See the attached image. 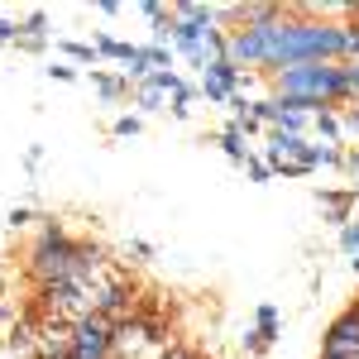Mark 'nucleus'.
Returning a JSON list of instances; mask_svg holds the SVG:
<instances>
[{"label":"nucleus","mask_w":359,"mask_h":359,"mask_svg":"<svg viewBox=\"0 0 359 359\" xmlns=\"http://www.w3.org/2000/svg\"><path fill=\"white\" fill-rule=\"evenodd\" d=\"M196 96H201V91H196L192 82H177V91H172V115H177V120H182V115H192Z\"/></svg>","instance_id":"obj_12"},{"label":"nucleus","mask_w":359,"mask_h":359,"mask_svg":"<svg viewBox=\"0 0 359 359\" xmlns=\"http://www.w3.org/2000/svg\"><path fill=\"white\" fill-rule=\"evenodd\" d=\"M340 168H345L350 177H359V154H355V149H345V154H340Z\"/></svg>","instance_id":"obj_26"},{"label":"nucleus","mask_w":359,"mask_h":359,"mask_svg":"<svg viewBox=\"0 0 359 359\" xmlns=\"http://www.w3.org/2000/svg\"><path fill=\"white\" fill-rule=\"evenodd\" d=\"M29 221H34V211H29V206H15V211H10V225H15V230H25Z\"/></svg>","instance_id":"obj_25"},{"label":"nucleus","mask_w":359,"mask_h":359,"mask_svg":"<svg viewBox=\"0 0 359 359\" xmlns=\"http://www.w3.org/2000/svg\"><path fill=\"white\" fill-rule=\"evenodd\" d=\"M48 77H57V82H72V77H77V72H72V67H67V62H53V67H48Z\"/></svg>","instance_id":"obj_29"},{"label":"nucleus","mask_w":359,"mask_h":359,"mask_svg":"<svg viewBox=\"0 0 359 359\" xmlns=\"http://www.w3.org/2000/svg\"><path fill=\"white\" fill-rule=\"evenodd\" d=\"M43 34H48V15H43V10H34L25 25H20V39H43Z\"/></svg>","instance_id":"obj_15"},{"label":"nucleus","mask_w":359,"mask_h":359,"mask_svg":"<svg viewBox=\"0 0 359 359\" xmlns=\"http://www.w3.org/2000/svg\"><path fill=\"white\" fill-rule=\"evenodd\" d=\"M125 53H130V43H120V39H111V34L96 39V57H115V62H125Z\"/></svg>","instance_id":"obj_13"},{"label":"nucleus","mask_w":359,"mask_h":359,"mask_svg":"<svg viewBox=\"0 0 359 359\" xmlns=\"http://www.w3.org/2000/svg\"><path fill=\"white\" fill-rule=\"evenodd\" d=\"M359 57V20H350L345 25V62H355Z\"/></svg>","instance_id":"obj_19"},{"label":"nucleus","mask_w":359,"mask_h":359,"mask_svg":"<svg viewBox=\"0 0 359 359\" xmlns=\"http://www.w3.org/2000/svg\"><path fill=\"white\" fill-rule=\"evenodd\" d=\"M225 57H230L240 72H245V67H264V25H254V29H230Z\"/></svg>","instance_id":"obj_5"},{"label":"nucleus","mask_w":359,"mask_h":359,"mask_svg":"<svg viewBox=\"0 0 359 359\" xmlns=\"http://www.w3.org/2000/svg\"><path fill=\"white\" fill-rule=\"evenodd\" d=\"M158 359H201V355H196V350H187V345H168Z\"/></svg>","instance_id":"obj_24"},{"label":"nucleus","mask_w":359,"mask_h":359,"mask_svg":"<svg viewBox=\"0 0 359 359\" xmlns=\"http://www.w3.org/2000/svg\"><path fill=\"white\" fill-rule=\"evenodd\" d=\"M345 82H350V101H359V57L345 62Z\"/></svg>","instance_id":"obj_22"},{"label":"nucleus","mask_w":359,"mask_h":359,"mask_svg":"<svg viewBox=\"0 0 359 359\" xmlns=\"http://www.w3.org/2000/svg\"><path fill=\"white\" fill-rule=\"evenodd\" d=\"M245 350H249V355H264V350H269V340H264L259 331H249L245 335Z\"/></svg>","instance_id":"obj_23"},{"label":"nucleus","mask_w":359,"mask_h":359,"mask_svg":"<svg viewBox=\"0 0 359 359\" xmlns=\"http://www.w3.org/2000/svg\"><path fill=\"white\" fill-rule=\"evenodd\" d=\"M278 96H306L321 106H340L350 101V82H345V62H297L273 77Z\"/></svg>","instance_id":"obj_1"},{"label":"nucleus","mask_w":359,"mask_h":359,"mask_svg":"<svg viewBox=\"0 0 359 359\" xmlns=\"http://www.w3.org/2000/svg\"><path fill=\"white\" fill-rule=\"evenodd\" d=\"M0 39H15V43H20V25H10V20H0Z\"/></svg>","instance_id":"obj_30"},{"label":"nucleus","mask_w":359,"mask_h":359,"mask_svg":"<svg viewBox=\"0 0 359 359\" xmlns=\"http://www.w3.org/2000/svg\"><path fill=\"white\" fill-rule=\"evenodd\" d=\"M91 82H96V91H101V101H120V96L130 91L125 77H106V72H91Z\"/></svg>","instance_id":"obj_11"},{"label":"nucleus","mask_w":359,"mask_h":359,"mask_svg":"<svg viewBox=\"0 0 359 359\" xmlns=\"http://www.w3.org/2000/svg\"><path fill=\"white\" fill-rule=\"evenodd\" d=\"M340 249H345V254H355V259H359V221H350L345 230H340Z\"/></svg>","instance_id":"obj_18"},{"label":"nucleus","mask_w":359,"mask_h":359,"mask_svg":"<svg viewBox=\"0 0 359 359\" xmlns=\"http://www.w3.org/2000/svg\"><path fill=\"white\" fill-rule=\"evenodd\" d=\"M106 273H111V249L96 245V240H77V249H72V278L96 292L106 283Z\"/></svg>","instance_id":"obj_4"},{"label":"nucleus","mask_w":359,"mask_h":359,"mask_svg":"<svg viewBox=\"0 0 359 359\" xmlns=\"http://www.w3.org/2000/svg\"><path fill=\"white\" fill-rule=\"evenodd\" d=\"M350 20H359V0H355V5H350Z\"/></svg>","instance_id":"obj_31"},{"label":"nucleus","mask_w":359,"mask_h":359,"mask_svg":"<svg viewBox=\"0 0 359 359\" xmlns=\"http://www.w3.org/2000/svg\"><path fill=\"white\" fill-rule=\"evenodd\" d=\"M62 53L72 57V62H91V67H96V48H91V43H77V39H67V43H62Z\"/></svg>","instance_id":"obj_17"},{"label":"nucleus","mask_w":359,"mask_h":359,"mask_svg":"<svg viewBox=\"0 0 359 359\" xmlns=\"http://www.w3.org/2000/svg\"><path fill=\"white\" fill-rule=\"evenodd\" d=\"M130 254H135V259H154V245H149V240H130Z\"/></svg>","instance_id":"obj_27"},{"label":"nucleus","mask_w":359,"mask_h":359,"mask_svg":"<svg viewBox=\"0 0 359 359\" xmlns=\"http://www.w3.org/2000/svg\"><path fill=\"white\" fill-rule=\"evenodd\" d=\"M221 149L230 154V163H240V168L249 163V144H245V135H240L235 125H225V130H221Z\"/></svg>","instance_id":"obj_9"},{"label":"nucleus","mask_w":359,"mask_h":359,"mask_svg":"<svg viewBox=\"0 0 359 359\" xmlns=\"http://www.w3.org/2000/svg\"><path fill=\"white\" fill-rule=\"evenodd\" d=\"M321 211H326V221L331 225H350V211H355V187H345V192H321Z\"/></svg>","instance_id":"obj_7"},{"label":"nucleus","mask_w":359,"mask_h":359,"mask_svg":"<svg viewBox=\"0 0 359 359\" xmlns=\"http://www.w3.org/2000/svg\"><path fill=\"white\" fill-rule=\"evenodd\" d=\"M163 101H168V96L154 82H139V106H144V111H163Z\"/></svg>","instance_id":"obj_16"},{"label":"nucleus","mask_w":359,"mask_h":359,"mask_svg":"<svg viewBox=\"0 0 359 359\" xmlns=\"http://www.w3.org/2000/svg\"><path fill=\"white\" fill-rule=\"evenodd\" d=\"M340 125H345V130H350V135H359V106H350V111L340 115Z\"/></svg>","instance_id":"obj_28"},{"label":"nucleus","mask_w":359,"mask_h":359,"mask_svg":"<svg viewBox=\"0 0 359 359\" xmlns=\"http://www.w3.org/2000/svg\"><path fill=\"white\" fill-rule=\"evenodd\" d=\"M72 249H77V240L67 235V225L43 216L34 245H29V259H25V273L34 278V287L57 283V278H72Z\"/></svg>","instance_id":"obj_2"},{"label":"nucleus","mask_w":359,"mask_h":359,"mask_svg":"<svg viewBox=\"0 0 359 359\" xmlns=\"http://www.w3.org/2000/svg\"><path fill=\"white\" fill-rule=\"evenodd\" d=\"M245 172L254 177V182H269V177H273V168H269V158H249V163H245Z\"/></svg>","instance_id":"obj_20"},{"label":"nucleus","mask_w":359,"mask_h":359,"mask_svg":"<svg viewBox=\"0 0 359 359\" xmlns=\"http://www.w3.org/2000/svg\"><path fill=\"white\" fill-rule=\"evenodd\" d=\"M139 130H144V125H139V115H120V120H115V135H120V139H135Z\"/></svg>","instance_id":"obj_21"},{"label":"nucleus","mask_w":359,"mask_h":359,"mask_svg":"<svg viewBox=\"0 0 359 359\" xmlns=\"http://www.w3.org/2000/svg\"><path fill=\"white\" fill-rule=\"evenodd\" d=\"M196 91H201L211 106H230V96H235V91H225V86H221V82H211V77H201V86H196Z\"/></svg>","instance_id":"obj_14"},{"label":"nucleus","mask_w":359,"mask_h":359,"mask_svg":"<svg viewBox=\"0 0 359 359\" xmlns=\"http://www.w3.org/2000/svg\"><path fill=\"white\" fill-rule=\"evenodd\" d=\"M115 345V321H106L101 311H82L72 321V359H111Z\"/></svg>","instance_id":"obj_3"},{"label":"nucleus","mask_w":359,"mask_h":359,"mask_svg":"<svg viewBox=\"0 0 359 359\" xmlns=\"http://www.w3.org/2000/svg\"><path fill=\"white\" fill-rule=\"evenodd\" d=\"M311 130H316V135L326 139V144H335V149H340V135H345V125H340V115H335L331 106H326V111H316V115H311Z\"/></svg>","instance_id":"obj_8"},{"label":"nucleus","mask_w":359,"mask_h":359,"mask_svg":"<svg viewBox=\"0 0 359 359\" xmlns=\"http://www.w3.org/2000/svg\"><path fill=\"white\" fill-rule=\"evenodd\" d=\"M359 345V302H350L340 316H335L331 326H326V340H321V350H355Z\"/></svg>","instance_id":"obj_6"},{"label":"nucleus","mask_w":359,"mask_h":359,"mask_svg":"<svg viewBox=\"0 0 359 359\" xmlns=\"http://www.w3.org/2000/svg\"><path fill=\"white\" fill-rule=\"evenodd\" d=\"M278 326H283V321H278V306H269V302H264V306H259V311H254V331L264 335L269 345H273V340H278Z\"/></svg>","instance_id":"obj_10"}]
</instances>
